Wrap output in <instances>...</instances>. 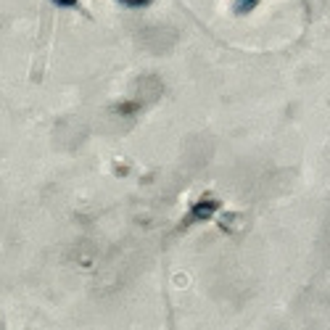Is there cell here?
Returning a JSON list of instances; mask_svg holds the SVG:
<instances>
[{
  "instance_id": "7a4b0ae2",
  "label": "cell",
  "mask_w": 330,
  "mask_h": 330,
  "mask_svg": "<svg viewBox=\"0 0 330 330\" xmlns=\"http://www.w3.org/2000/svg\"><path fill=\"white\" fill-rule=\"evenodd\" d=\"M122 5H129V8H135V5H148L153 3V0H119Z\"/></svg>"
},
{
  "instance_id": "6da1fadb",
  "label": "cell",
  "mask_w": 330,
  "mask_h": 330,
  "mask_svg": "<svg viewBox=\"0 0 330 330\" xmlns=\"http://www.w3.org/2000/svg\"><path fill=\"white\" fill-rule=\"evenodd\" d=\"M56 5H64V8H82L80 0H53Z\"/></svg>"
}]
</instances>
